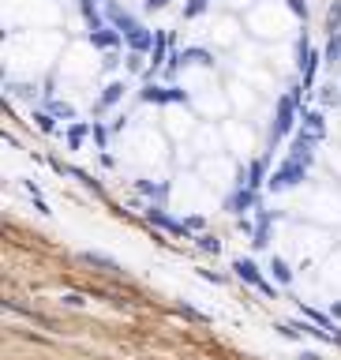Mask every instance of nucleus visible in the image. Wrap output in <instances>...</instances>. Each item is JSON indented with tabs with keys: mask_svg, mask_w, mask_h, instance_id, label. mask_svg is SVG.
Listing matches in <instances>:
<instances>
[{
	"mask_svg": "<svg viewBox=\"0 0 341 360\" xmlns=\"http://www.w3.org/2000/svg\"><path fill=\"white\" fill-rule=\"evenodd\" d=\"M165 4H169V0H142V8H147V12H161Z\"/></svg>",
	"mask_w": 341,
	"mask_h": 360,
	"instance_id": "nucleus-1",
	"label": "nucleus"
}]
</instances>
